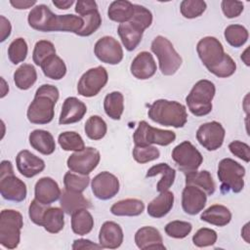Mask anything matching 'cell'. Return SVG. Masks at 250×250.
I'll use <instances>...</instances> for the list:
<instances>
[{
    "mask_svg": "<svg viewBox=\"0 0 250 250\" xmlns=\"http://www.w3.org/2000/svg\"><path fill=\"white\" fill-rule=\"evenodd\" d=\"M104 109L108 117L113 120H119L124 110L123 95L117 91L107 94L104 100Z\"/></svg>",
    "mask_w": 250,
    "mask_h": 250,
    "instance_id": "d590c367",
    "label": "cell"
},
{
    "mask_svg": "<svg viewBox=\"0 0 250 250\" xmlns=\"http://www.w3.org/2000/svg\"><path fill=\"white\" fill-rule=\"evenodd\" d=\"M196 52L206 68L219 78L231 76L236 70V63L226 54L222 43L213 36L201 38L196 45Z\"/></svg>",
    "mask_w": 250,
    "mask_h": 250,
    "instance_id": "6da1fadb",
    "label": "cell"
},
{
    "mask_svg": "<svg viewBox=\"0 0 250 250\" xmlns=\"http://www.w3.org/2000/svg\"><path fill=\"white\" fill-rule=\"evenodd\" d=\"M160 231L153 227H143L135 233V243L141 250L165 249Z\"/></svg>",
    "mask_w": 250,
    "mask_h": 250,
    "instance_id": "603a6c76",
    "label": "cell"
},
{
    "mask_svg": "<svg viewBox=\"0 0 250 250\" xmlns=\"http://www.w3.org/2000/svg\"><path fill=\"white\" fill-rule=\"evenodd\" d=\"M186 185L195 186L205 191L207 195H212L215 192L216 185L213 181L211 174L206 171H191L186 173Z\"/></svg>",
    "mask_w": 250,
    "mask_h": 250,
    "instance_id": "1f68e13d",
    "label": "cell"
},
{
    "mask_svg": "<svg viewBox=\"0 0 250 250\" xmlns=\"http://www.w3.org/2000/svg\"><path fill=\"white\" fill-rule=\"evenodd\" d=\"M156 175H161V179L156 185V189L159 192L169 190V188L172 187V185L175 182L176 178V171L172 167H170L167 163H159L156 165L151 166L146 174V178L154 177Z\"/></svg>",
    "mask_w": 250,
    "mask_h": 250,
    "instance_id": "83f0119b",
    "label": "cell"
},
{
    "mask_svg": "<svg viewBox=\"0 0 250 250\" xmlns=\"http://www.w3.org/2000/svg\"><path fill=\"white\" fill-rule=\"evenodd\" d=\"M150 49L158 59L159 68L163 75H173L181 67L183 62L182 57L166 37L156 36L151 42Z\"/></svg>",
    "mask_w": 250,
    "mask_h": 250,
    "instance_id": "8992f818",
    "label": "cell"
},
{
    "mask_svg": "<svg viewBox=\"0 0 250 250\" xmlns=\"http://www.w3.org/2000/svg\"><path fill=\"white\" fill-rule=\"evenodd\" d=\"M71 248L73 250H79V249H102L103 247L100 244H96L89 239L79 238L73 241Z\"/></svg>",
    "mask_w": 250,
    "mask_h": 250,
    "instance_id": "11a10c76",
    "label": "cell"
},
{
    "mask_svg": "<svg viewBox=\"0 0 250 250\" xmlns=\"http://www.w3.org/2000/svg\"><path fill=\"white\" fill-rule=\"evenodd\" d=\"M157 66L153 56L146 51L139 53L131 62L130 71L133 76L140 80L152 77L156 72Z\"/></svg>",
    "mask_w": 250,
    "mask_h": 250,
    "instance_id": "d6986e66",
    "label": "cell"
},
{
    "mask_svg": "<svg viewBox=\"0 0 250 250\" xmlns=\"http://www.w3.org/2000/svg\"><path fill=\"white\" fill-rule=\"evenodd\" d=\"M164 229L168 236L177 239H182L187 237L190 233L192 229V225L188 222L176 220L168 223L165 226Z\"/></svg>",
    "mask_w": 250,
    "mask_h": 250,
    "instance_id": "bcb514c9",
    "label": "cell"
},
{
    "mask_svg": "<svg viewBox=\"0 0 250 250\" xmlns=\"http://www.w3.org/2000/svg\"><path fill=\"white\" fill-rule=\"evenodd\" d=\"M200 219L217 227H225L230 222L231 213L228 207L221 204H214L201 213Z\"/></svg>",
    "mask_w": 250,
    "mask_h": 250,
    "instance_id": "f1b7e54d",
    "label": "cell"
},
{
    "mask_svg": "<svg viewBox=\"0 0 250 250\" xmlns=\"http://www.w3.org/2000/svg\"><path fill=\"white\" fill-rule=\"evenodd\" d=\"M23 227L22 215L13 209H4L0 213V244L7 249H15L21 240Z\"/></svg>",
    "mask_w": 250,
    "mask_h": 250,
    "instance_id": "5b68a950",
    "label": "cell"
},
{
    "mask_svg": "<svg viewBox=\"0 0 250 250\" xmlns=\"http://www.w3.org/2000/svg\"><path fill=\"white\" fill-rule=\"evenodd\" d=\"M87 112L86 104L75 97L64 100L59 118V124L66 125L80 121Z\"/></svg>",
    "mask_w": 250,
    "mask_h": 250,
    "instance_id": "ffe728a7",
    "label": "cell"
},
{
    "mask_svg": "<svg viewBox=\"0 0 250 250\" xmlns=\"http://www.w3.org/2000/svg\"><path fill=\"white\" fill-rule=\"evenodd\" d=\"M130 21L146 30L152 23V14L146 7L139 4H134V15Z\"/></svg>",
    "mask_w": 250,
    "mask_h": 250,
    "instance_id": "c3c4849f",
    "label": "cell"
},
{
    "mask_svg": "<svg viewBox=\"0 0 250 250\" xmlns=\"http://www.w3.org/2000/svg\"><path fill=\"white\" fill-rule=\"evenodd\" d=\"M64 226V212L59 207H48L45 211L42 227L50 233L60 232Z\"/></svg>",
    "mask_w": 250,
    "mask_h": 250,
    "instance_id": "d6a6232c",
    "label": "cell"
},
{
    "mask_svg": "<svg viewBox=\"0 0 250 250\" xmlns=\"http://www.w3.org/2000/svg\"><path fill=\"white\" fill-rule=\"evenodd\" d=\"M107 80L108 74L104 66L90 68L80 77L77 83V92L85 98L95 97L105 86Z\"/></svg>",
    "mask_w": 250,
    "mask_h": 250,
    "instance_id": "30bf717a",
    "label": "cell"
},
{
    "mask_svg": "<svg viewBox=\"0 0 250 250\" xmlns=\"http://www.w3.org/2000/svg\"><path fill=\"white\" fill-rule=\"evenodd\" d=\"M60 205L63 212L72 215L79 209H88L91 207L90 201L84 197L82 192L63 189L60 197Z\"/></svg>",
    "mask_w": 250,
    "mask_h": 250,
    "instance_id": "d4e9b609",
    "label": "cell"
},
{
    "mask_svg": "<svg viewBox=\"0 0 250 250\" xmlns=\"http://www.w3.org/2000/svg\"><path fill=\"white\" fill-rule=\"evenodd\" d=\"M91 188L97 198L101 200H107L118 193L119 181L115 175L104 171L93 178Z\"/></svg>",
    "mask_w": 250,
    "mask_h": 250,
    "instance_id": "2e32d148",
    "label": "cell"
},
{
    "mask_svg": "<svg viewBox=\"0 0 250 250\" xmlns=\"http://www.w3.org/2000/svg\"><path fill=\"white\" fill-rule=\"evenodd\" d=\"M241 236L244 238V240L249 243L250 239H249V223L245 224V226L243 227V229H241Z\"/></svg>",
    "mask_w": 250,
    "mask_h": 250,
    "instance_id": "91938a15",
    "label": "cell"
},
{
    "mask_svg": "<svg viewBox=\"0 0 250 250\" xmlns=\"http://www.w3.org/2000/svg\"><path fill=\"white\" fill-rule=\"evenodd\" d=\"M12 25L4 16H0V42H4L11 34Z\"/></svg>",
    "mask_w": 250,
    "mask_h": 250,
    "instance_id": "9f6ffc18",
    "label": "cell"
},
{
    "mask_svg": "<svg viewBox=\"0 0 250 250\" xmlns=\"http://www.w3.org/2000/svg\"><path fill=\"white\" fill-rule=\"evenodd\" d=\"M172 158L184 174L197 170L203 161L202 154L188 141L182 142L174 147Z\"/></svg>",
    "mask_w": 250,
    "mask_h": 250,
    "instance_id": "8fae6325",
    "label": "cell"
},
{
    "mask_svg": "<svg viewBox=\"0 0 250 250\" xmlns=\"http://www.w3.org/2000/svg\"><path fill=\"white\" fill-rule=\"evenodd\" d=\"M0 192L4 199L14 202L23 201L26 197V186L14 175L13 165L9 160H3L0 165Z\"/></svg>",
    "mask_w": 250,
    "mask_h": 250,
    "instance_id": "ba28073f",
    "label": "cell"
},
{
    "mask_svg": "<svg viewBox=\"0 0 250 250\" xmlns=\"http://www.w3.org/2000/svg\"><path fill=\"white\" fill-rule=\"evenodd\" d=\"M215 93L216 88L213 82L206 79L197 81L186 98L189 111L195 116L209 114L213 107L212 101Z\"/></svg>",
    "mask_w": 250,
    "mask_h": 250,
    "instance_id": "277c9868",
    "label": "cell"
},
{
    "mask_svg": "<svg viewBox=\"0 0 250 250\" xmlns=\"http://www.w3.org/2000/svg\"><path fill=\"white\" fill-rule=\"evenodd\" d=\"M90 184V178L88 175L75 174L73 172H66L63 176V185L65 189L71 191L82 192Z\"/></svg>",
    "mask_w": 250,
    "mask_h": 250,
    "instance_id": "b9f144b4",
    "label": "cell"
},
{
    "mask_svg": "<svg viewBox=\"0 0 250 250\" xmlns=\"http://www.w3.org/2000/svg\"><path fill=\"white\" fill-rule=\"evenodd\" d=\"M226 131L223 125L217 121H211L199 126L196 131V140L209 151L220 148L224 143Z\"/></svg>",
    "mask_w": 250,
    "mask_h": 250,
    "instance_id": "5bb4252c",
    "label": "cell"
},
{
    "mask_svg": "<svg viewBox=\"0 0 250 250\" xmlns=\"http://www.w3.org/2000/svg\"><path fill=\"white\" fill-rule=\"evenodd\" d=\"M27 21L31 28L38 31H60L61 15H56L48 6L39 4L31 9L27 17Z\"/></svg>",
    "mask_w": 250,
    "mask_h": 250,
    "instance_id": "7c38bea8",
    "label": "cell"
},
{
    "mask_svg": "<svg viewBox=\"0 0 250 250\" xmlns=\"http://www.w3.org/2000/svg\"><path fill=\"white\" fill-rule=\"evenodd\" d=\"M145 210V203L141 199L126 198L115 202L110 207L111 214L115 216L134 217L141 215Z\"/></svg>",
    "mask_w": 250,
    "mask_h": 250,
    "instance_id": "4dcf8cb0",
    "label": "cell"
},
{
    "mask_svg": "<svg viewBox=\"0 0 250 250\" xmlns=\"http://www.w3.org/2000/svg\"><path fill=\"white\" fill-rule=\"evenodd\" d=\"M221 8L224 15L228 19H233L240 16V14L243 12L244 4L241 1L223 0L221 3Z\"/></svg>",
    "mask_w": 250,
    "mask_h": 250,
    "instance_id": "816d5d0a",
    "label": "cell"
},
{
    "mask_svg": "<svg viewBox=\"0 0 250 250\" xmlns=\"http://www.w3.org/2000/svg\"><path fill=\"white\" fill-rule=\"evenodd\" d=\"M47 209H48V205L43 204L34 198L30 202L28 207V216L31 222L37 226H42L43 216Z\"/></svg>",
    "mask_w": 250,
    "mask_h": 250,
    "instance_id": "f907efd6",
    "label": "cell"
},
{
    "mask_svg": "<svg viewBox=\"0 0 250 250\" xmlns=\"http://www.w3.org/2000/svg\"><path fill=\"white\" fill-rule=\"evenodd\" d=\"M101 160L100 151L92 146L84 147L74 151L66 161V165L71 172L80 175H89L96 169Z\"/></svg>",
    "mask_w": 250,
    "mask_h": 250,
    "instance_id": "4fadbf2b",
    "label": "cell"
},
{
    "mask_svg": "<svg viewBox=\"0 0 250 250\" xmlns=\"http://www.w3.org/2000/svg\"><path fill=\"white\" fill-rule=\"evenodd\" d=\"M37 80L35 67L30 63H23L14 73V82L21 90H28Z\"/></svg>",
    "mask_w": 250,
    "mask_h": 250,
    "instance_id": "e575fe53",
    "label": "cell"
},
{
    "mask_svg": "<svg viewBox=\"0 0 250 250\" xmlns=\"http://www.w3.org/2000/svg\"><path fill=\"white\" fill-rule=\"evenodd\" d=\"M218 178L221 182V191L228 193L240 192L244 188L245 168L231 158H224L218 165Z\"/></svg>",
    "mask_w": 250,
    "mask_h": 250,
    "instance_id": "52a82bcc",
    "label": "cell"
},
{
    "mask_svg": "<svg viewBox=\"0 0 250 250\" xmlns=\"http://www.w3.org/2000/svg\"><path fill=\"white\" fill-rule=\"evenodd\" d=\"M217 232L208 228L199 229L192 236V242L197 247H207L215 244L217 241Z\"/></svg>",
    "mask_w": 250,
    "mask_h": 250,
    "instance_id": "681fc988",
    "label": "cell"
},
{
    "mask_svg": "<svg viewBox=\"0 0 250 250\" xmlns=\"http://www.w3.org/2000/svg\"><path fill=\"white\" fill-rule=\"evenodd\" d=\"M229 151L245 162L250 161V146L241 141H233L229 145Z\"/></svg>",
    "mask_w": 250,
    "mask_h": 250,
    "instance_id": "f5cc1de1",
    "label": "cell"
},
{
    "mask_svg": "<svg viewBox=\"0 0 250 250\" xmlns=\"http://www.w3.org/2000/svg\"><path fill=\"white\" fill-rule=\"evenodd\" d=\"M174 205V194L169 190L159 193L147 205V214L152 218H162L166 216Z\"/></svg>",
    "mask_w": 250,
    "mask_h": 250,
    "instance_id": "4316f807",
    "label": "cell"
},
{
    "mask_svg": "<svg viewBox=\"0 0 250 250\" xmlns=\"http://www.w3.org/2000/svg\"><path fill=\"white\" fill-rule=\"evenodd\" d=\"M1 83H2V86H1V98H4L8 94V92H9V87L6 84V81L4 80L3 77H1Z\"/></svg>",
    "mask_w": 250,
    "mask_h": 250,
    "instance_id": "94428289",
    "label": "cell"
},
{
    "mask_svg": "<svg viewBox=\"0 0 250 250\" xmlns=\"http://www.w3.org/2000/svg\"><path fill=\"white\" fill-rule=\"evenodd\" d=\"M95 9H98V5L94 0H78L75 5V12L79 16Z\"/></svg>",
    "mask_w": 250,
    "mask_h": 250,
    "instance_id": "db71d44e",
    "label": "cell"
},
{
    "mask_svg": "<svg viewBox=\"0 0 250 250\" xmlns=\"http://www.w3.org/2000/svg\"><path fill=\"white\" fill-rule=\"evenodd\" d=\"M53 55H56V48L54 44L48 40H40L36 42L34 46L32 60L36 65L41 66L43 62Z\"/></svg>",
    "mask_w": 250,
    "mask_h": 250,
    "instance_id": "ee69618b",
    "label": "cell"
},
{
    "mask_svg": "<svg viewBox=\"0 0 250 250\" xmlns=\"http://www.w3.org/2000/svg\"><path fill=\"white\" fill-rule=\"evenodd\" d=\"M147 115L152 121L167 127L182 128L188 121V113L184 104L164 99L156 100L151 104Z\"/></svg>",
    "mask_w": 250,
    "mask_h": 250,
    "instance_id": "3957f363",
    "label": "cell"
},
{
    "mask_svg": "<svg viewBox=\"0 0 250 250\" xmlns=\"http://www.w3.org/2000/svg\"><path fill=\"white\" fill-rule=\"evenodd\" d=\"M62 194V190L58 183L50 178L43 177L39 179L34 187V196L35 199L39 202L50 205L53 202L57 201Z\"/></svg>",
    "mask_w": 250,
    "mask_h": 250,
    "instance_id": "44dd1931",
    "label": "cell"
},
{
    "mask_svg": "<svg viewBox=\"0 0 250 250\" xmlns=\"http://www.w3.org/2000/svg\"><path fill=\"white\" fill-rule=\"evenodd\" d=\"M37 2L35 0H11L10 4L18 10H25L34 6Z\"/></svg>",
    "mask_w": 250,
    "mask_h": 250,
    "instance_id": "6f0895ef",
    "label": "cell"
},
{
    "mask_svg": "<svg viewBox=\"0 0 250 250\" xmlns=\"http://www.w3.org/2000/svg\"><path fill=\"white\" fill-rule=\"evenodd\" d=\"M18 171L25 178H32L45 169V162L27 149L21 150L16 157Z\"/></svg>",
    "mask_w": 250,
    "mask_h": 250,
    "instance_id": "ac0fdd59",
    "label": "cell"
},
{
    "mask_svg": "<svg viewBox=\"0 0 250 250\" xmlns=\"http://www.w3.org/2000/svg\"><path fill=\"white\" fill-rule=\"evenodd\" d=\"M176 140L175 132L162 130L150 126L146 121H140L138 128L133 134L135 146H168Z\"/></svg>",
    "mask_w": 250,
    "mask_h": 250,
    "instance_id": "9c48e42d",
    "label": "cell"
},
{
    "mask_svg": "<svg viewBox=\"0 0 250 250\" xmlns=\"http://www.w3.org/2000/svg\"><path fill=\"white\" fill-rule=\"evenodd\" d=\"M248 51H249V48H246L245 49V51L243 52V54H241V60L244 62V63L247 65V66H249V56H248Z\"/></svg>",
    "mask_w": 250,
    "mask_h": 250,
    "instance_id": "6125c7cd",
    "label": "cell"
},
{
    "mask_svg": "<svg viewBox=\"0 0 250 250\" xmlns=\"http://www.w3.org/2000/svg\"><path fill=\"white\" fill-rule=\"evenodd\" d=\"M207 5L202 0H184L181 2L180 11L186 19H195L200 17L206 10Z\"/></svg>",
    "mask_w": 250,
    "mask_h": 250,
    "instance_id": "f6af8a7d",
    "label": "cell"
},
{
    "mask_svg": "<svg viewBox=\"0 0 250 250\" xmlns=\"http://www.w3.org/2000/svg\"><path fill=\"white\" fill-rule=\"evenodd\" d=\"M94 53L102 62L108 64H118L123 59V49L112 36L100 38L94 46Z\"/></svg>",
    "mask_w": 250,
    "mask_h": 250,
    "instance_id": "9a60e30c",
    "label": "cell"
},
{
    "mask_svg": "<svg viewBox=\"0 0 250 250\" xmlns=\"http://www.w3.org/2000/svg\"><path fill=\"white\" fill-rule=\"evenodd\" d=\"M226 41L234 48L243 46L249 37L248 30L241 24H229L224 31Z\"/></svg>",
    "mask_w": 250,
    "mask_h": 250,
    "instance_id": "74e56055",
    "label": "cell"
},
{
    "mask_svg": "<svg viewBox=\"0 0 250 250\" xmlns=\"http://www.w3.org/2000/svg\"><path fill=\"white\" fill-rule=\"evenodd\" d=\"M27 51L28 48L26 41L21 37L16 38L8 47V58L11 62L18 64L26 59Z\"/></svg>",
    "mask_w": 250,
    "mask_h": 250,
    "instance_id": "7bdbcfd3",
    "label": "cell"
},
{
    "mask_svg": "<svg viewBox=\"0 0 250 250\" xmlns=\"http://www.w3.org/2000/svg\"><path fill=\"white\" fill-rule=\"evenodd\" d=\"M134 15V4L128 0H116L110 3L107 9L109 20L123 23L131 21Z\"/></svg>",
    "mask_w": 250,
    "mask_h": 250,
    "instance_id": "f546056e",
    "label": "cell"
},
{
    "mask_svg": "<svg viewBox=\"0 0 250 250\" xmlns=\"http://www.w3.org/2000/svg\"><path fill=\"white\" fill-rule=\"evenodd\" d=\"M59 89L51 84L41 85L35 92L34 99L28 105L26 116L32 124H48L55 114V105L59 100Z\"/></svg>",
    "mask_w": 250,
    "mask_h": 250,
    "instance_id": "7a4b0ae2",
    "label": "cell"
},
{
    "mask_svg": "<svg viewBox=\"0 0 250 250\" xmlns=\"http://www.w3.org/2000/svg\"><path fill=\"white\" fill-rule=\"evenodd\" d=\"M44 75L53 80H60L66 74V65L64 62L57 55L49 57L41 64Z\"/></svg>",
    "mask_w": 250,
    "mask_h": 250,
    "instance_id": "8d00e7d4",
    "label": "cell"
},
{
    "mask_svg": "<svg viewBox=\"0 0 250 250\" xmlns=\"http://www.w3.org/2000/svg\"><path fill=\"white\" fill-rule=\"evenodd\" d=\"M144 31V29L132 21L120 23L117 28L118 35L127 51H133L138 47L142 41Z\"/></svg>",
    "mask_w": 250,
    "mask_h": 250,
    "instance_id": "cb8c5ba5",
    "label": "cell"
},
{
    "mask_svg": "<svg viewBox=\"0 0 250 250\" xmlns=\"http://www.w3.org/2000/svg\"><path fill=\"white\" fill-rule=\"evenodd\" d=\"M28 141L32 148L44 155H50L56 149V143L54 137L50 132L46 130H33L29 134Z\"/></svg>",
    "mask_w": 250,
    "mask_h": 250,
    "instance_id": "484cf974",
    "label": "cell"
},
{
    "mask_svg": "<svg viewBox=\"0 0 250 250\" xmlns=\"http://www.w3.org/2000/svg\"><path fill=\"white\" fill-rule=\"evenodd\" d=\"M94 227V219L87 209H79L71 215V229L75 234H88Z\"/></svg>",
    "mask_w": 250,
    "mask_h": 250,
    "instance_id": "836d02e7",
    "label": "cell"
},
{
    "mask_svg": "<svg viewBox=\"0 0 250 250\" xmlns=\"http://www.w3.org/2000/svg\"><path fill=\"white\" fill-rule=\"evenodd\" d=\"M159 156L158 148L153 146H135L133 148V158L141 164L155 160Z\"/></svg>",
    "mask_w": 250,
    "mask_h": 250,
    "instance_id": "7dc6e473",
    "label": "cell"
},
{
    "mask_svg": "<svg viewBox=\"0 0 250 250\" xmlns=\"http://www.w3.org/2000/svg\"><path fill=\"white\" fill-rule=\"evenodd\" d=\"M79 17H81L84 21L82 29L77 33L79 36H90L95 31H97V29L102 24V17L98 9L88 11Z\"/></svg>",
    "mask_w": 250,
    "mask_h": 250,
    "instance_id": "60d3db41",
    "label": "cell"
},
{
    "mask_svg": "<svg viewBox=\"0 0 250 250\" xmlns=\"http://www.w3.org/2000/svg\"><path fill=\"white\" fill-rule=\"evenodd\" d=\"M207 201V194L201 188L186 185L182 192V207L188 215H196L201 212Z\"/></svg>",
    "mask_w": 250,
    "mask_h": 250,
    "instance_id": "e0dca14e",
    "label": "cell"
},
{
    "mask_svg": "<svg viewBox=\"0 0 250 250\" xmlns=\"http://www.w3.org/2000/svg\"><path fill=\"white\" fill-rule=\"evenodd\" d=\"M60 146L66 151H78L85 147L82 137L73 131L62 132L58 137Z\"/></svg>",
    "mask_w": 250,
    "mask_h": 250,
    "instance_id": "ab89813d",
    "label": "cell"
},
{
    "mask_svg": "<svg viewBox=\"0 0 250 250\" xmlns=\"http://www.w3.org/2000/svg\"><path fill=\"white\" fill-rule=\"evenodd\" d=\"M124 234L121 227L112 221L104 222L99 232V244L103 248L116 249L121 246Z\"/></svg>",
    "mask_w": 250,
    "mask_h": 250,
    "instance_id": "7402d4cb",
    "label": "cell"
},
{
    "mask_svg": "<svg viewBox=\"0 0 250 250\" xmlns=\"http://www.w3.org/2000/svg\"><path fill=\"white\" fill-rule=\"evenodd\" d=\"M53 4L61 10H67L69 7H71L74 4V1L73 0H63V1L62 0H54Z\"/></svg>",
    "mask_w": 250,
    "mask_h": 250,
    "instance_id": "680465c9",
    "label": "cell"
},
{
    "mask_svg": "<svg viewBox=\"0 0 250 250\" xmlns=\"http://www.w3.org/2000/svg\"><path fill=\"white\" fill-rule=\"evenodd\" d=\"M85 134L93 141H99L103 139L107 131L105 121L99 115L90 116L84 126Z\"/></svg>",
    "mask_w": 250,
    "mask_h": 250,
    "instance_id": "f35d334b",
    "label": "cell"
}]
</instances>
